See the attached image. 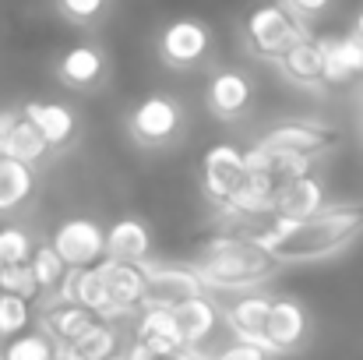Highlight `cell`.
<instances>
[{
	"label": "cell",
	"instance_id": "cell-5",
	"mask_svg": "<svg viewBox=\"0 0 363 360\" xmlns=\"http://www.w3.org/2000/svg\"><path fill=\"white\" fill-rule=\"evenodd\" d=\"M212 25L201 18H173L155 36V57L169 71H198L212 53Z\"/></svg>",
	"mask_w": 363,
	"mask_h": 360
},
{
	"label": "cell",
	"instance_id": "cell-23",
	"mask_svg": "<svg viewBox=\"0 0 363 360\" xmlns=\"http://www.w3.org/2000/svg\"><path fill=\"white\" fill-rule=\"evenodd\" d=\"M21 110H25V107H21ZM4 152L14 156V159H21V163H32V166H43L50 156H57L53 145L46 141V134H43L28 117H21L18 124H14V131L7 134Z\"/></svg>",
	"mask_w": 363,
	"mask_h": 360
},
{
	"label": "cell",
	"instance_id": "cell-20",
	"mask_svg": "<svg viewBox=\"0 0 363 360\" xmlns=\"http://www.w3.org/2000/svg\"><path fill=\"white\" fill-rule=\"evenodd\" d=\"M32 191H35V166L0 152V219L21 212Z\"/></svg>",
	"mask_w": 363,
	"mask_h": 360
},
{
	"label": "cell",
	"instance_id": "cell-24",
	"mask_svg": "<svg viewBox=\"0 0 363 360\" xmlns=\"http://www.w3.org/2000/svg\"><path fill=\"white\" fill-rule=\"evenodd\" d=\"M113 354H121V339H117L113 322H106V318H99L85 336H78L64 350L67 360H106V357H113Z\"/></svg>",
	"mask_w": 363,
	"mask_h": 360
},
{
	"label": "cell",
	"instance_id": "cell-16",
	"mask_svg": "<svg viewBox=\"0 0 363 360\" xmlns=\"http://www.w3.org/2000/svg\"><path fill=\"white\" fill-rule=\"evenodd\" d=\"M25 117L46 134V141L53 145V152H64V148H71V145L78 141L82 120H78V114H74L71 107H64V103H50V99H39V103H35V99H32V103H25Z\"/></svg>",
	"mask_w": 363,
	"mask_h": 360
},
{
	"label": "cell",
	"instance_id": "cell-26",
	"mask_svg": "<svg viewBox=\"0 0 363 360\" xmlns=\"http://www.w3.org/2000/svg\"><path fill=\"white\" fill-rule=\"evenodd\" d=\"M0 357L7 360H53L60 357V347L53 343V336L46 329L39 332H18L14 339H7L0 347Z\"/></svg>",
	"mask_w": 363,
	"mask_h": 360
},
{
	"label": "cell",
	"instance_id": "cell-10",
	"mask_svg": "<svg viewBox=\"0 0 363 360\" xmlns=\"http://www.w3.org/2000/svg\"><path fill=\"white\" fill-rule=\"evenodd\" d=\"M53 75L64 89L89 96L110 82V57L99 43H78V46L60 53V60L53 64Z\"/></svg>",
	"mask_w": 363,
	"mask_h": 360
},
{
	"label": "cell",
	"instance_id": "cell-22",
	"mask_svg": "<svg viewBox=\"0 0 363 360\" xmlns=\"http://www.w3.org/2000/svg\"><path fill=\"white\" fill-rule=\"evenodd\" d=\"M272 300L268 293H243L237 304H230L223 311V322L233 336H264V325H268V315H272Z\"/></svg>",
	"mask_w": 363,
	"mask_h": 360
},
{
	"label": "cell",
	"instance_id": "cell-1",
	"mask_svg": "<svg viewBox=\"0 0 363 360\" xmlns=\"http://www.w3.org/2000/svg\"><path fill=\"white\" fill-rule=\"evenodd\" d=\"M254 237L286 265H311L350 251L363 237V202H335L307 219H272Z\"/></svg>",
	"mask_w": 363,
	"mask_h": 360
},
{
	"label": "cell",
	"instance_id": "cell-11",
	"mask_svg": "<svg viewBox=\"0 0 363 360\" xmlns=\"http://www.w3.org/2000/svg\"><path fill=\"white\" fill-rule=\"evenodd\" d=\"M279 177L268 170H250L240 180V187L233 191V198L219 209L226 219L237 223H254V219H275V205H279Z\"/></svg>",
	"mask_w": 363,
	"mask_h": 360
},
{
	"label": "cell",
	"instance_id": "cell-12",
	"mask_svg": "<svg viewBox=\"0 0 363 360\" xmlns=\"http://www.w3.org/2000/svg\"><path fill=\"white\" fill-rule=\"evenodd\" d=\"M50 244L60 251V258L74 268H85V265H96L106 258V230L99 227V219H89V216H74V219H64Z\"/></svg>",
	"mask_w": 363,
	"mask_h": 360
},
{
	"label": "cell",
	"instance_id": "cell-3",
	"mask_svg": "<svg viewBox=\"0 0 363 360\" xmlns=\"http://www.w3.org/2000/svg\"><path fill=\"white\" fill-rule=\"evenodd\" d=\"M314 36L311 32V21L296 18L282 0L275 4H257L247 18L240 21V43L243 50L254 57V60H264V64H275L282 53H289L300 39Z\"/></svg>",
	"mask_w": 363,
	"mask_h": 360
},
{
	"label": "cell",
	"instance_id": "cell-32",
	"mask_svg": "<svg viewBox=\"0 0 363 360\" xmlns=\"http://www.w3.org/2000/svg\"><path fill=\"white\" fill-rule=\"evenodd\" d=\"M296 18H303V21H318L328 7H332V0H282Z\"/></svg>",
	"mask_w": 363,
	"mask_h": 360
},
{
	"label": "cell",
	"instance_id": "cell-30",
	"mask_svg": "<svg viewBox=\"0 0 363 360\" xmlns=\"http://www.w3.org/2000/svg\"><path fill=\"white\" fill-rule=\"evenodd\" d=\"M0 290L7 293H21L28 300H39V279L32 272V261H4L0 265Z\"/></svg>",
	"mask_w": 363,
	"mask_h": 360
},
{
	"label": "cell",
	"instance_id": "cell-7",
	"mask_svg": "<svg viewBox=\"0 0 363 360\" xmlns=\"http://www.w3.org/2000/svg\"><path fill=\"white\" fill-rule=\"evenodd\" d=\"M257 89L240 67H216L205 82V110L223 124H240L254 110Z\"/></svg>",
	"mask_w": 363,
	"mask_h": 360
},
{
	"label": "cell",
	"instance_id": "cell-29",
	"mask_svg": "<svg viewBox=\"0 0 363 360\" xmlns=\"http://www.w3.org/2000/svg\"><path fill=\"white\" fill-rule=\"evenodd\" d=\"M53 7L74 28H96L110 14V0H53Z\"/></svg>",
	"mask_w": 363,
	"mask_h": 360
},
{
	"label": "cell",
	"instance_id": "cell-18",
	"mask_svg": "<svg viewBox=\"0 0 363 360\" xmlns=\"http://www.w3.org/2000/svg\"><path fill=\"white\" fill-rule=\"evenodd\" d=\"M325 209V184L314 173H300L293 180L279 184V205L275 219H307Z\"/></svg>",
	"mask_w": 363,
	"mask_h": 360
},
{
	"label": "cell",
	"instance_id": "cell-36",
	"mask_svg": "<svg viewBox=\"0 0 363 360\" xmlns=\"http://www.w3.org/2000/svg\"><path fill=\"white\" fill-rule=\"evenodd\" d=\"M0 265H4V258H0Z\"/></svg>",
	"mask_w": 363,
	"mask_h": 360
},
{
	"label": "cell",
	"instance_id": "cell-4",
	"mask_svg": "<svg viewBox=\"0 0 363 360\" xmlns=\"http://www.w3.org/2000/svg\"><path fill=\"white\" fill-rule=\"evenodd\" d=\"M187 131V110L169 92H152L127 110V138L145 152H162L177 145Z\"/></svg>",
	"mask_w": 363,
	"mask_h": 360
},
{
	"label": "cell",
	"instance_id": "cell-6",
	"mask_svg": "<svg viewBox=\"0 0 363 360\" xmlns=\"http://www.w3.org/2000/svg\"><path fill=\"white\" fill-rule=\"evenodd\" d=\"M264 152H300V156H328L339 145L335 127L318 124V120H279L272 127H264L254 141Z\"/></svg>",
	"mask_w": 363,
	"mask_h": 360
},
{
	"label": "cell",
	"instance_id": "cell-15",
	"mask_svg": "<svg viewBox=\"0 0 363 360\" xmlns=\"http://www.w3.org/2000/svg\"><path fill=\"white\" fill-rule=\"evenodd\" d=\"M173 311H177V322H180V332H184L187 350H198V354L205 357L208 350H201V347L216 336V329H219V322H223L219 304H216L208 293H198V297H187V300L173 304Z\"/></svg>",
	"mask_w": 363,
	"mask_h": 360
},
{
	"label": "cell",
	"instance_id": "cell-17",
	"mask_svg": "<svg viewBox=\"0 0 363 360\" xmlns=\"http://www.w3.org/2000/svg\"><path fill=\"white\" fill-rule=\"evenodd\" d=\"M325 43V82L346 85L363 78V39L350 28L346 36H321Z\"/></svg>",
	"mask_w": 363,
	"mask_h": 360
},
{
	"label": "cell",
	"instance_id": "cell-25",
	"mask_svg": "<svg viewBox=\"0 0 363 360\" xmlns=\"http://www.w3.org/2000/svg\"><path fill=\"white\" fill-rule=\"evenodd\" d=\"M32 272H35V279H39V300H46V297H53L60 286H64V279H67V272H71V265L60 258V251L53 247V244H35V254H32Z\"/></svg>",
	"mask_w": 363,
	"mask_h": 360
},
{
	"label": "cell",
	"instance_id": "cell-27",
	"mask_svg": "<svg viewBox=\"0 0 363 360\" xmlns=\"http://www.w3.org/2000/svg\"><path fill=\"white\" fill-rule=\"evenodd\" d=\"M130 336H162V339H177L184 343V332H180V322H177V311L166 307V304H148L138 311L134 318V332ZM187 347V343H184Z\"/></svg>",
	"mask_w": 363,
	"mask_h": 360
},
{
	"label": "cell",
	"instance_id": "cell-21",
	"mask_svg": "<svg viewBox=\"0 0 363 360\" xmlns=\"http://www.w3.org/2000/svg\"><path fill=\"white\" fill-rule=\"evenodd\" d=\"M152 251V230L138 216H123L106 230V258L121 261H145Z\"/></svg>",
	"mask_w": 363,
	"mask_h": 360
},
{
	"label": "cell",
	"instance_id": "cell-31",
	"mask_svg": "<svg viewBox=\"0 0 363 360\" xmlns=\"http://www.w3.org/2000/svg\"><path fill=\"white\" fill-rule=\"evenodd\" d=\"M32 254H35V240L25 227H14V223L0 227V258L4 261H32Z\"/></svg>",
	"mask_w": 363,
	"mask_h": 360
},
{
	"label": "cell",
	"instance_id": "cell-13",
	"mask_svg": "<svg viewBox=\"0 0 363 360\" xmlns=\"http://www.w3.org/2000/svg\"><path fill=\"white\" fill-rule=\"evenodd\" d=\"M289 85L303 89V92H325V43L318 36H307L300 39L289 53H282L275 64H272Z\"/></svg>",
	"mask_w": 363,
	"mask_h": 360
},
{
	"label": "cell",
	"instance_id": "cell-28",
	"mask_svg": "<svg viewBox=\"0 0 363 360\" xmlns=\"http://www.w3.org/2000/svg\"><path fill=\"white\" fill-rule=\"evenodd\" d=\"M32 325V300L21 293H7L0 290V343L14 339L18 332H25Z\"/></svg>",
	"mask_w": 363,
	"mask_h": 360
},
{
	"label": "cell",
	"instance_id": "cell-19",
	"mask_svg": "<svg viewBox=\"0 0 363 360\" xmlns=\"http://www.w3.org/2000/svg\"><path fill=\"white\" fill-rule=\"evenodd\" d=\"M96 322H99V315L89 311L85 304H53V307L39 311V329H46V332L53 336V343L60 347V357H64V350H67L78 336H85Z\"/></svg>",
	"mask_w": 363,
	"mask_h": 360
},
{
	"label": "cell",
	"instance_id": "cell-33",
	"mask_svg": "<svg viewBox=\"0 0 363 360\" xmlns=\"http://www.w3.org/2000/svg\"><path fill=\"white\" fill-rule=\"evenodd\" d=\"M21 117H25L21 107H0V152H4V145H7V134L14 131V124Z\"/></svg>",
	"mask_w": 363,
	"mask_h": 360
},
{
	"label": "cell",
	"instance_id": "cell-9",
	"mask_svg": "<svg viewBox=\"0 0 363 360\" xmlns=\"http://www.w3.org/2000/svg\"><path fill=\"white\" fill-rule=\"evenodd\" d=\"M243 177H247V148L233 145V141H219L205 152V159H201V191L216 209H223L233 198V191L240 187Z\"/></svg>",
	"mask_w": 363,
	"mask_h": 360
},
{
	"label": "cell",
	"instance_id": "cell-2",
	"mask_svg": "<svg viewBox=\"0 0 363 360\" xmlns=\"http://www.w3.org/2000/svg\"><path fill=\"white\" fill-rule=\"evenodd\" d=\"M191 265L198 268L201 283L208 290H219V293L257 290L282 268L272 258V251H264V244L254 234H230V230L201 240Z\"/></svg>",
	"mask_w": 363,
	"mask_h": 360
},
{
	"label": "cell",
	"instance_id": "cell-34",
	"mask_svg": "<svg viewBox=\"0 0 363 360\" xmlns=\"http://www.w3.org/2000/svg\"><path fill=\"white\" fill-rule=\"evenodd\" d=\"M353 32H357V36H360V39H363V11H360V14H357V18H353Z\"/></svg>",
	"mask_w": 363,
	"mask_h": 360
},
{
	"label": "cell",
	"instance_id": "cell-14",
	"mask_svg": "<svg viewBox=\"0 0 363 360\" xmlns=\"http://www.w3.org/2000/svg\"><path fill=\"white\" fill-rule=\"evenodd\" d=\"M264 336L279 347V354H296L311 339V315L296 297H275Z\"/></svg>",
	"mask_w": 363,
	"mask_h": 360
},
{
	"label": "cell",
	"instance_id": "cell-8",
	"mask_svg": "<svg viewBox=\"0 0 363 360\" xmlns=\"http://www.w3.org/2000/svg\"><path fill=\"white\" fill-rule=\"evenodd\" d=\"M141 265H145V279H148V290H145L141 307H148V304L173 307V304H180V300L198 297V293L208 290L191 261H152V258H145Z\"/></svg>",
	"mask_w": 363,
	"mask_h": 360
},
{
	"label": "cell",
	"instance_id": "cell-35",
	"mask_svg": "<svg viewBox=\"0 0 363 360\" xmlns=\"http://www.w3.org/2000/svg\"><path fill=\"white\" fill-rule=\"evenodd\" d=\"M360 114H363V89H360Z\"/></svg>",
	"mask_w": 363,
	"mask_h": 360
}]
</instances>
